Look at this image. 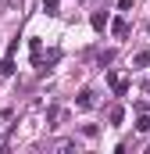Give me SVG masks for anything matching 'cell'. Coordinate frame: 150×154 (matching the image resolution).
I'll list each match as a JSON object with an SVG mask.
<instances>
[{
  "label": "cell",
  "mask_w": 150,
  "mask_h": 154,
  "mask_svg": "<svg viewBox=\"0 0 150 154\" xmlns=\"http://www.w3.org/2000/svg\"><path fill=\"white\" fill-rule=\"evenodd\" d=\"M107 86L114 90V97H125L129 93V79L122 75V72H107Z\"/></svg>",
  "instance_id": "obj_1"
},
{
  "label": "cell",
  "mask_w": 150,
  "mask_h": 154,
  "mask_svg": "<svg viewBox=\"0 0 150 154\" xmlns=\"http://www.w3.org/2000/svg\"><path fill=\"white\" fill-rule=\"evenodd\" d=\"M7 75H14V50H7L4 61H0V79H7Z\"/></svg>",
  "instance_id": "obj_2"
},
{
  "label": "cell",
  "mask_w": 150,
  "mask_h": 154,
  "mask_svg": "<svg viewBox=\"0 0 150 154\" xmlns=\"http://www.w3.org/2000/svg\"><path fill=\"white\" fill-rule=\"evenodd\" d=\"M89 25H93L97 32H104V29H107V14H104V11H93V14H89Z\"/></svg>",
  "instance_id": "obj_3"
},
{
  "label": "cell",
  "mask_w": 150,
  "mask_h": 154,
  "mask_svg": "<svg viewBox=\"0 0 150 154\" xmlns=\"http://www.w3.org/2000/svg\"><path fill=\"white\" fill-rule=\"evenodd\" d=\"M111 32L118 39H125V36H129V22H125V18H114V22H111Z\"/></svg>",
  "instance_id": "obj_4"
},
{
  "label": "cell",
  "mask_w": 150,
  "mask_h": 154,
  "mask_svg": "<svg viewBox=\"0 0 150 154\" xmlns=\"http://www.w3.org/2000/svg\"><path fill=\"white\" fill-rule=\"evenodd\" d=\"M64 118H68L64 108H50V111H46V122H50V125H57V122H64Z\"/></svg>",
  "instance_id": "obj_5"
},
{
  "label": "cell",
  "mask_w": 150,
  "mask_h": 154,
  "mask_svg": "<svg viewBox=\"0 0 150 154\" xmlns=\"http://www.w3.org/2000/svg\"><path fill=\"white\" fill-rule=\"evenodd\" d=\"M122 118H125V108H122V104H114L111 111H107V122H111V125H122Z\"/></svg>",
  "instance_id": "obj_6"
},
{
  "label": "cell",
  "mask_w": 150,
  "mask_h": 154,
  "mask_svg": "<svg viewBox=\"0 0 150 154\" xmlns=\"http://www.w3.org/2000/svg\"><path fill=\"white\" fill-rule=\"evenodd\" d=\"M75 104H79V108H93V90H79Z\"/></svg>",
  "instance_id": "obj_7"
},
{
  "label": "cell",
  "mask_w": 150,
  "mask_h": 154,
  "mask_svg": "<svg viewBox=\"0 0 150 154\" xmlns=\"http://www.w3.org/2000/svg\"><path fill=\"white\" fill-rule=\"evenodd\" d=\"M132 65H136V68H150V50H136Z\"/></svg>",
  "instance_id": "obj_8"
},
{
  "label": "cell",
  "mask_w": 150,
  "mask_h": 154,
  "mask_svg": "<svg viewBox=\"0 0 150 154\" xmlns=\"http://www.w3.org/2000/svg\"><path fill=\"white\" fill-rule=\"evenodd\" d=\"M11 118H14V111H0V136H7V129H11L7 122H11Z\"/></svg>",
  "instance_id": "obj_9"
},
{
  "label": "cell",
  "mask_w": 150,
  "mask_h": 154,
  "mask_svg": "<svg viewBox=\"0 0 150 154\" xmlns=\"http://www.w3.org/2000/svg\"><path fill=\"white\" fill-rule=\"evenodd\" d=\"M136 133H150V115H140V118H136Z\"/></svg>",
  "instance_id": "obj_10"
},
{
  "label": "cell",
  "mask_w": 150,
  "mask_h": 154,
  "mask_svg": "<svg viewBox=\"0 0 150 154\" xmlns=\"http://www.w3.org/2000/svg\"><path fill=\"white\" fill-rule=\"evenodd\" d=\"M57 4H61V0H43V7H46V11H50V14H54V11H57Z\"/></svg>",
  "instance_id": "obj_11"
},
{
  "label": "cell",
  "mask_w": 150,
  "mask_h": 154,
  "mask_svg": "<svg viewBox=\"0 0 150 154\" xmlns=\"http://www.w3.org/2000/svg\"><path fill=\"white\" fill-rule=\"evenodd\" d=\"M132 7V0H118V11H129Z\"/></svg>",
  "instance_id": "obj_12"
}]
</instances>
